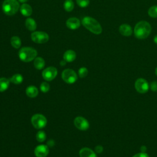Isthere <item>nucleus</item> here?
I'll list each match as a JSON object with an SVG mask.
<instances>
[{
    "label": "nucleus",
    "instance_id": "f257e3e1",
    "mask_svg": "<svg viewBox=\"0 0 157 157\" xmlns=\"http://www.w3.org/2000/svg\"><path fill=\"white\" fill-rule=\"evenodd\" d=\"M151 31V26L150 23L146 21H140L138 22L134 28V33L136 38L139 39H144L148 37Z\"/></svg>",
    "mask_w": 157,
    "mask_h": 157
},
{
    "label": "nucleus",
    "instance_id": "f03ea898",
    "mask_svg": "<svg viewBox=\"0 0 157 157\" xmlns=\"http://www.w3.org/2000/svg\"><path fill=\"white\" fill-rule=\"evenodd\" d=\"M82 23L88 30L95 34L102 33V27L99 23L94 18L90 17H85L82 20Z\"/></svg>",
    "mask_w": 157,
    "mask_h": 157
},
{
    "label": "nucleus",
    "instance_id": "7ed1b4c3",
    "mask_svg": "<svg viewBox=\"0 0 157 157\" xmlns=\"http://www.w3.org/2000/svg\"><path fill=\"white\" fill-rule=\"evenodd\" d=\"M37 54V52L34 48L29 47L21 48L18 52L19 58L24 62H29L33 60L36 58Z\"/></svg>",
    "mask_w": 157,
    "mask_h": 157
},
{
    "label": "nucleus",
    "instance_id": "20e7f679",
    "mask_svg": "<svg viewBox=\"0 0 157 157\" xmlns=\"http://www.w3.org/2000/svg\"><path fill=\"white\" fill-rule=\"evenodd\" d=\"M20 7V4L17 0H5L2 3V10L8 15L15 14Z\"/></svg>",
    "mask_w": 157,
    "mask_h": 157
},
{
    "label": "nucleus",
    "instance_id": "39448f33",
    "mask_svg": "<svg viewBox=\"0 0 157 157\" xmlns=\"http://www.w3.org/2000/svg\"><path fill=\"white\" fill-rule=\"evenodd\" d=\"M31 123L36 129H41L45 126L47 124L46 118L41 114H35L31 118Z\"/></svg>",
    "mask_w": 157,
    "mask_h": 157
},
{
    "label": "nucleus",
    "instance_id": "423d86ee",
    "mask_svg": "<svg viewBox=\"0 0 157 157\" xmlns=\"http://www.w3.org/2000/svg\"><path fill=\"white\" fill-rule=\"evenodd\" d=\"M134 86L136 90L140 93H147L150 88V85L148 82L143 78H139L137 79L135 82Z\"/></svg>",
    "mask_w": 157,
    "mask_h": 157
},
{
    "label": "nucleus",
    "instance_id": "0eeeda50",
    "mask_svg": "<svg viewBox=\"0 0 157 157\" xmlns=\"http://www.w3.org/2000/svg\"><path fill=\"white\" fill-rule=\"evenodd\" d=\"M31 37L33 41L38 44L45 43L49 39L47 33L43 31H35L31 34Z\"/></svg>",
    "mask_w": 157,
    "mask_h": 157
},
{
    "label": "nucleus",
    "instance_id": "6e6552de",
    "mask_svg": "<svg viewBox=\"0 0 157 157\" xmlns=\"http://www.w3.org/2000/svg\"><path fill=\"white\" fill-rule=\"evenodd\" d=\"M62 78L67 83H73L77 80V76L76 73L73 70L67 69L63 72Z\"/></svg>",
    "mask_w": 157,
    "mask_h": 157
},
{
    "label": "nucleus",
    "instance_id": "1a4fd4ad",
    "mask_svg": "<svg viewBox=\"0 0 157 157\" xmlns=\"http://www.w3.org/2000/svg\"><path fill=\"white\" fill-rule=\"evenodd\" d=\"M57 75V69L52 66L48 67L42 72V77L45 80L51 81L53 80Z\"/></svg>",
    "mask_w": 157,
    "mask_h": 157
},
{
    "label": "nucleus",
    "instance_id": "9d476101",
    "mask_svg": "<svg viewBox=\"0 0 157 157\" xmlns=\"http://www.w3.org/2000/svg\"><path fill=\"white\" fill-rule=\"evenodd\" d=\"M74 124L80 130L85 131L89 128L88 121L82 117H77L74 120Z\"/></svg>",
    "mask_w": 157,
    "mask_h": 157
},
{
    "label": "nucleus",
    "instance_id": "9b49d317",
    "mask_svg": "<svg viewBox=\"0 0 157 157\" xmlns=\"http://www.w3.org/2000/svg\"><path fill=\"white\" fill-rule=\"evenodd\" d=\"M48 146L45 145H40L36 147L34 154L37 157H46L48 154Z\"/></svg>",
    "mask_w": 157,
    "mask_h": 157
},
{
    "label": "nucleus",
    "instance_id": "f8f14e48",
    "mask_svg": "<svg viewBox=\"0 0 157 157\" xmlns=\"http://www.w3.org/2000/svg\"><path fill=\"white\" fill-rule=\"evenodd\" d=\"M66 26L71 29H77L80 25V20L75 18V17H72L69 18L66 21Z\"/></svg>",
    "mask_w": 157,
    "mask_h": 157
},
{
    "label": "nucleus",
    "instance_id": "ddd939ff",
    "mask_svg": "<svg viewBox=\"0 0 157 157\" xmlns=\"http://www.w3.org/2000/svg\"><path fill=\"white\" fill-rule=\"evenodd\" d=\"M120 34L124 36H129L132 33V28L128 24H122L119 28Z\"/></svg>",
    "mask_w": 157,
    "mask_h": 157
},
{
    "label": "nucleus",
    "instance_id": "4468645a",
    "mask_svg": "<svg viewBox=\"0 0 157 157\" xmlns=\"http://www.w3.org/2000/svg\"><path fill=\"white\" fill-rule=\"evenodd\" d=\"M80 157H96V155L94 151L89 148H83L79 151Z\"/></svg>",
    "mask_w": 157,
    "mask_h": 157
},
{
    "label": "nucleus",
    "instance_id": "2eb2a0df",
    "mask_svg": "<svg viewBox=\"0 0 157 157\" xmlns=\"http://www.w3.org/2000/svg\"><path fill=\"white\" fill-rule=\"evenodd\" d=\"M64 59L67 62H72L76 58V53L74 51L69 50H67L63 55Z\"/></svg>",
    "mask_w": 157,
    "mask_h": 157
},
{
    "label": "nucleus",
    "instance_id": "dca6fc26",
    "mask_svg": "<svg viewBox=\"0 0 157 157\" xmlns=\"http://www.w3.org/2000/svg\"><path fill=\"white\" fill-rule=\"evenodd\" d=\"M20 12L25 17L30 16L33 12L32 7L27 4H23L20 7Z\"/></svg>",
    "mask_w": 157,
    "mask_h": 157
},
{
    "label": "nucleus",
    "instance_id": "f3484780",
    "mask_svg": "<svg viewBox=\"0 0 157 157\" xmlns=\"http://www.w3.org/2000/svg\"><path fill=\"white\" fill-rule=\"evenodd\" d=\"M26 93L30 98H35L38 94V90L34 86H29L26 90Z\"/></svg>",
    "mask_w": 157,
    "mask_h": 157
},
{
    "label": "nucleus",
    "instance_id": "a211bd4d",
    "mask_svg": "<svg viewBox=\"0 0 157 157\" xmlns=\"http://www.w3.org/2000/svg\"><path fill=\"white\" fill-rule=\"evenodd\" d=\"M25 25H26V28L29 31H34L37 27L36 23L34 21V20L33 18H31L26 19V20L25 21Z\"/></svg>",
    "mask_w": 157,
    "mask_h": 157
},
{
    "label": "nucleus",
    "instance_id": "6ab92c4d",
    "mask_svg": "<svg viewBox=\"0 0 157 157\" xmlns=\"http://www.w3.org/2000/svg\"><path fill=\"white\" fill-rule=\"evenodd\" d=\"M34 65L36 69H42L45 66V61L42 58L37 57L34 59Z\"/></svg>",
    "mask_w": 157,
    "mask_h": 157
},
{
    "label": "nucleus",
    "instance_id": "aec40b11",
    "mask_svg": "<svg viewBox=\"0 0 157 157\" xmlns=\"http://www.w3.org/2000/svg\"><path fill=\"white\" fill-rule=\"evenodd\" d=\"M10 81L6 78H0V92L6 90L9 85Z\"/></svg>",
    "mask_w": 157,
    "mask_h": 157
},
{
    "label": "nucleus",
    "instance_id": "412c9836",
    "mask_svg": "<svg viewBox=\"0 0 157 157\" xmlns=\"http://www.w3.org/2000/svg\"><path fill=\"white\" fill-rule=\"evenodd\" d=\"M10 43H11V45L13 47H14L15 48H18L21 46V42L20 39L18 37L13 36L11 38Z\"/></svg>",
    "mask_w": 157,
    "mask_h": 157
},
{
    "label": "nucleus",
    "instance_id": "4be33fe9",
    "mask_svg": "<svg viewBox=\"0 0 157 157\" xmlns=\"http://www.w3.org/2000/svg\"><path fill=\"white\" fill-rule=\"evenodd\" d=\"M23 77L20 74H15L10 79V81L15 84H20L23 82Z\"/></svg>",
    "mask_w": 157,
    "mask_h": 157
},
{
    "label": "nucleus",
    "instance_id": "5701e85b",
    "mask_svg": "<svg viewBox=\"0 0 157 157\" xmlns=\"http://www.w3.org/2000/svg\"><path fill=\"white\" fill-rule=\"evenodd\" d=\"M74 7V2L72 0H66L64 3V9L67 12H71L73 10Z\"/></svg>",
    "mask_w": 157,
    "mask_h": 157
},
{
    "label": "nucleus",
    "instance_id": "b1692460",
    "mask_svg": "<svg viewBox=\"0 0 157 157\" xmlns=\"http://www.w3.org/2000/svg\"><path fill=\"white\" fill-rule=\"evenodd\" d=\"M148 13L152 18H157V6H153L150 7Z\"/></svg>",
    "mask_w": 157,
    "mask_h": 157
},
{
    "label": "nucleus",
    "instance_id": "393cba45",
    "mask_svg": "<svg viewBox=\"0 0 157 157\" xmlns=\"http://www.w3.org/2000/svg\"><path fill=\"white\" fill-rule=\"evenodd\" d=\"M46 139L45 133L43 131H39L36 134V139L37 141L42 142H44Z\"/></svg>",
    "mask_w": 157,
    "mask_h": 157
},
{
    "label": "nucleus",
    "instance_id": "a878e982",
    "mask_svg": "<svg viewBox=\"0 0 157 157\" xmlns=\"http://www.w3.org/2000/svg\"><path fill=\"white\" fill-rule=\"evenodd\" d=\"M40 90L44 92V93H47L50 90V85L48 83L44 82L43 83H41L40 86Z\"/></svg>",
    "mask_w": 157,
    "mask_h": 157
},
{
    "label": "nucleus",
    "instance_id": "bb28decb",
    "mask_svg": "<svg viewBox=\"0 0 157 157\" xmlns=\"http://www.w3.org/2000/svg\"><path fill=\"white\" fill-rule=\"evenodd\" d=\"M78 6L81 7H85L89 5L90 0H76Z\"/></svg>",
    "mask_w": 157,
    "mask_h": 157
},
{
    "label": "nucleus",
    "instance_id": "cd10ccee",
    "mask_svg": "<svg viewBox=\"0 0 157 157\" xmlns=\"http://www.w3.org/2000/svg\"><path fill=\"white\" fill-rule=\"evenodd\" d=\"M88 74V69L86 67H81L78 70V75L80 77H85Z\"/></svg>",
    "mask_w": 157,
    "mask_h": 157
},
{
    "label": "nucleus",
    "instance_id": "c85d7f7f",
    "mask_svg": "<svg viewBox=\"0 0 157 157\" xmlns=\"http://www.w3.org/2000/svg\"><path fill=\"white\" fill-rule=\"evenodd\" d=\"M150 89L153 91H157V81H153L150 85Z\"/></svg>",
    "mask_w": 157,
    "mask_h": 157
},
{
    "label": "nucleus",
    "instance_id": "c756f323",
    "mask_svg": "<svg viewBox=\"0 0 157 157\" xmlns=\"http://www.w3.org/2000/svg\"><path fill=\"white\" fill-rule=\"evenodd\" d=\"M132 157H149V156L146 153L140 152V153L135 154Z\"/></svg>",
    "mask_w": 157,
    "mask_h": 157
},
{
    "label": "nucleus",
    "instance_id": "7c9ffc66",
    "mask_svg": "<svg viewBox=\"0 0 157 157\" xmlns=\"http://www.w3.org/2000/svg\"><path fill=\"white\" fill-rule=\"evenodd\" d=\"M95 151L97 153H101L103 151V147L101 146V145H97L96 147H95Z\"/></svg>",
    "mask_w": 157,
    "mask_h": 157
},
{
    "label": "nucleus",
    "instance_id": "2f4dec72",
    "mask_svg": "<svg viewBox=\"0 0 157 157\" xmlns=\"http://www.w3.org/2000/svg\"><path fill=\"white\" fill-rule=\"evenodd\" d=\"M55 144V142L53 140H49L48 142H47V145L49 146V147H53Z\"/></svg>",
    "mask_w": 157,
    "mask_h": 157
},
{
    "label": "nucleus",
    "instance_id": "473e14b6",
    "mask_svg": "<svg viewBox=\"0 0 157 157\" xmlns=\"http://www.w3.org/2000/svg\"><path fill=\"white\" fill-rule=\"evenodd\" d=\"M147 150V147L145 146V145H142L140 147V150H141V152H143V153H145V150Z\"/></svg>",
    "mask_w": 157,
    "mask_h": 157
},
{
    "label": "nucleus",
    "instance_id": "72a5a7b5",
    "mask_svg": "<svg viewBox=\"0 0 157 157\" xmlns=\"http://www.w3.org/2000/svg\"><path fill=\"white\" fill-rule=\"evenodd\" d=\"M154 42L157 45V35H156L154 37Z\"/></svg>",
    "mask_w": 157,
    "mask_h": 157
},
{
    "label": "nucleus",
    "instance_id": "f704fd0d",
    "mask_svg": "<svg viewBox=\"0 0 157 157\" xmlns=\"http://www.w3.org/2000/svg\"><path fill=\"white\" fill-rule=\"evenodd\" d=\"M65 64H66V61H65V60H64V61H61L60 62V64H61V66H64Z\"/></svg>",
    "mask_w": 157,
    "mask_h": 157
},
{
    "label": "nucleus",
    "instance_id": "c9c22d12",
    "mask_svg": "<svg viewBox=\"0 0 157 157\" xmlns=\"http://www.w3.org/2000/svg\"><path fill=\"white\" fill-rule=\"evenodd\" d=\"M20 2H26V1H28V0H18Z\"/></svg>",
    "mask_w": 157,
    "mask_h": 157
},
{
    "label": "nucleus",
    "instance_id": "e433bc0d",
    "mask_svg": "<svg viewBox=\"0 0 157 157\" xmlns=\"http://www.w3.org/2000/svg\"><path fill=\"white\" fill-rule=\"evenodd\" d=\"M155 74H156V75L157 76V67H156V68L155 69Z\"/></svg>",
    "mask_w": 157,
    "mask_h": 157
}]
</instances>
